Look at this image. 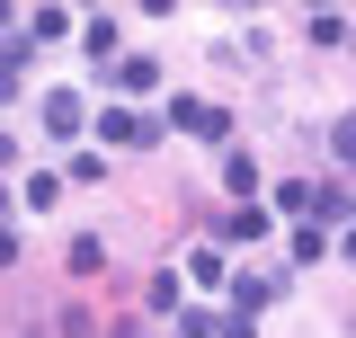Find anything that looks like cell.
Wrapping results in <instances>:
<instances>
[{"label": "cell", "mask_w": 356, "mask_h": 338, "mask_svg": "<svg viewBox=\"0 0 356 338\" xmlns=\"http://www.w3.org/2000/svg\"><path fill=\"white\" fill-rule=\"evenodd\" d=\"M178 125L205 134V143H232V107H214V98H178Z\"/></svg>", "instance_id": "cell-1"}, {"label": "cell", "mask_w": 356, "mask_h": 338, "mask_svg": "<svg viewBox=\"0 0 356 338\" xmlns=\"http://www.w3.org/2000/svg\"><path fill=\"white\" fill-rule=\"evenodd\" d=\"M98 134H107V143H152V134H161V116H134V107H107V116H98Z\"/></svg>", "instance_id": "cell-2"}, {"label": "cell", "mask_w": 356, "mask_h": 338, "mask_svg": "<svg viewBox=\"0 0 356 338\" xmlns=\"http://www.w3.org/2000/svg\"><path fill=\"white\" fill-rule=\"evenodd\" d=\"M81 125H89V116H81V98H72V89H54V98H44V134H63V143H72Z\"/></svg>", "instance_id": "cell-3"}, {"label": "cell", "mask_w": 356, "mask_h": 338, "mask_svg": "<svg viewBox=\"0 0 356 338\" xmlns=\"http://www.w3.org/2000/svg\"><path fill=\"white\" fill-rule=\"evenodd\" d=\"M250 312H267V276H232V321H250Z\"/></svg>", "instance_id": "cell-4"}, {"label": "cell", "mask_w": 356, "mask_h": 338, "mask_svg": "<svg viewBox=\"0 0 356 338\" xmlns=\"http://www.w3.org/2000/svg\"><path fill=\"white\" fill-rule=\"evenodd\" d=\"M98 267H107V241L98 232H72V276H98Z\"/></svg>", "instance_id": "cell-5"}, {"label": "cell", "mask_w": 356, "mask_h": 338, "mask_svg": "<svg viewBox=\"0 0 356 338\" xmlns=\"http://www.w3.org/2000/svg\"><path fill=\"white\" fill-rule=\"evenodd\" d=\"M222 187L250 205V187H259V161H250V152H232V161H222Z\"/></svg>", "instance_id": "cell-6"}, {"label": "cell", "mask_w": 356, "mask_h": 338, "mask_svg": "<svg viewBox=\"0 0 356 338\" xmlns=\"http://www.w3.org/2000/svg\"><path fill=\"white\" fill-rule=\"evenodd\" d=\"M116 81H125V89H134V98H143V89L161 81V63H152V54H125V63H116Z\"/></svg>", "instance_id": "cell-7"}, {"label": "cell", "mask_w": 356, "mask_h": 338, "mask_svg": "<svg viewBox=\"0 0 356 338\" xmlns=\"http://www.w3.org/2000/svg\"><path fill=\"white\" fill-rule=\"evenodd\" d=\"M339 214H356L348 187H312V223H339Z\"/></svg>", "instance_id": "cell-8"}, {"label": "cell", "mask_w": 356, "mask_h": 338, "mask_svg": "<svg viewBox=\"0 0 356 338\" xmlns=\"http://www.w3.org/2000/svg\"><path fill=\"white\" fill-rule=\"evenodd\" d=\"M54 36H72V18H63V9H36V27H27V45H54Z\"/></svg>", "instance_id": "cell-9"}, {"label": "cell", "mask_w": 356, "mask_h": 338, "mask_svg": "<svg viewBox=\"0 0 356 338\" xmlns=\"http://www.w3.org/2000/svg\"><path fill=\"white\" fill-rule=\"evenodd\" d=\"M330 152H339V161L356 169V116H339V125H330Z\"/></svg>", "instance_id": "cell-10"}, {"label": "cell", "mask_w": 356, "mask_h": 338, "mask_svg": "<svg viewBox=\"0 0 356 338\" xmlns=\"http://www.w3.org/2000/svg\"><path fill=\"white\" fill-rule=\"evenodd\" d=\"M214 330H222L214 312H178V338H214Z\"/></svg>", "instance_id": "cell-11"}, {"label": "cell", "mask_w": 356, "mask_h": 338, "mask_svg": "<svg viewBox=\"0 0 356 338\" xmlns=\"http://www.w3.org/2000/svg\"><path fill=\"white\" fill-rule=\"evenodd\" d=\"M348 258H356V223H348Z\"/></svg>", "instance_id": "cell-12"}, {"label": "cell", "mask_w": 356, "mask_h": 338, "mask_svg": "<svg viewBox=\"0 0 356 338\" xmlns=\"http://www.w3.org/2000/svg\"><path fill=\"white\" fill-rule=\"evenodd\" d=\"M0 214H9V187H0Z\"/></svg>", "instance_id": "cell-13"}]
</instances>
